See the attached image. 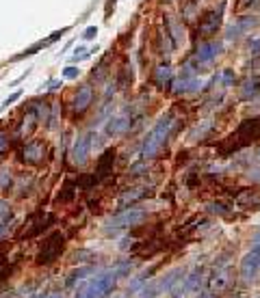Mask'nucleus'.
Returning <instances> with one entry per match:
<instances>
[{"label": "nucleus", "mask_w": 260, "mask_h": 298, "mask_svg": "<svg viewBox=\"0 0 260 298\" xmlns=\"http://www.w3.org/2000/svg\"><path fill=\"white\" fill-rule=\"evenodd\" d=\"M172 125H173V115L172 113L163 115V117L158 119V123L148 132L146 140H143V145H141V156L143 158H152V156H156V151L163 147V143L167 140L169 132H172Z\"/></svg>", "instance_id": "f03ea898"}, {"label": "nucleus", "mask_w": 260, "mask_h": 298, "mask_svg": "<svg viewBox=\"0 0 260 298\" xmlns=\"http://www.w3.org/2000/svg\"><path fill=\"white\" fill-rule=\"evenodd\" d=\"M11 231V220L9 219H4V220H0V240L4 238V236Z\"/></svg>", "instance_id": "b1692460"}, {"label": "nucleus", "mask_w": 260, "mask_h": 298, "mask_svg": "<svg viewBox=\"0 0 260 298\" xmlns=\"http://www.w3.org/2000/svg\"><path fill=\"white\" fill-rule=\"evenodd\" d=\"M254 162L260 164V149H256V154H254Z\"/></svg>", "instance_id": "7c9ffc66"}, {"label": "nucleus", "mask_w": 260, "mask_h": 298, "mask_svg": "<svg viewBox=\"0 0 260 298\" xmlns=\"http://www.w3.org/2000/svg\"><path fill=\"white\" fill-rule=\"evenodd\" d=\"M61 87V80H52V82H50V87L48 89H59Z\"/></svg>", "instance_id": "c756f323"}, {"label": "nucleus", "mask_w": 260, "mask_h": 298, "mask_svg": "<svg viewBox=\"0 0 260 298\" xmlns=\"http://www.w3.org/2000/svg\"><path fill=\"white\" fill-rule=\"evenodd\" d=\"M61 76L65 80H76L78 76H81V67H74V65H67V67H63Z\"/></svg>", "instance_id": "a211bd4d"}, {"label": "nucleus", "mask_w": 260, "mask_h": 298, "mask_svg": "<svg viewBox=\"0 0 260 298\" xmlns=\"http://www.w3.org/2000/svg\"><path fill=\"white\" fill-rule=\"evenodd\" d=\"M197 89H199L197 78H182V76H180V80L176 82V87H173L176 93H189V91H197Z\"/></svg>", "instance_id": "f8f14e48"}, {"label": "nucleus", "mask_w": 260, "mask_h": 298, "mask_svg": "<svg viewBox=\"0 0 260 298\" xmlns=\"http://www.w3.org/2000/svg\"><path fill=\"white\" fill-rule=\"evenodd\" d=\"M249 48H252L254 54L260 52V39H254V41H249Z\"/></svg>", "instance_id": "c85d7f7f"}, {"label": "nucleus", "mask_w": 260, "mask_h": 298, "mask_svg": "<svg viewBox=\"0 0 260 298\" xmlns=\"http://www.w3.org/2000/svg\"><path fill=\"white\" fill-rule=\"evenodd\" d=\"M43 158H46V145L42 143V140H31V143H26V147L22 149V160L26 164H42Z\"/></svg>", "instance_id": "423d86ee"}, {"label": "nucleus", "mask_w": 260, "mask_h": 298, "mask_svg": "<svg viewBox=\"0 0 260 298\" xmlns=\"http://www.w3.org/2000/svg\"><path fill=\"white\" fill-rule=\"evenodd\" d=\"M241 28H238V24L237 22H234L232 24V26H230L228 28V35H226V39H228V41H232V39H238V37H241Z\"/></svg>", "instance_id": "412c9836"}, {"label": "nucleus", "mask_w": 260, "mask_h": 298, "mask_svg": "<svg viewBox=\"0 0 260 298\" xmlns=\"http://www.w3.org/2000/svg\"><path fill=\"white\" fill-rule=\"evenodd\" d=\"M89 57H91L89 48H85V45H78L76 52H74V57H72V60H85V59H89Z\"/></svg>", "instance_id": "aec40b11"}, {"label": "nucleus", "mask_w": 260, "mask_h": 298, "mask_svg": "<svg viewBox=\"0 0 260 298\" xmlns=\"http://www.w3.org/2000/svg\"><path fill=\"white\" fill-rule=\"evenodd\" d=\"M219 24H221V11H211L199 20V33L202 35H213L217 33Z\"/></svg>", "instance_id": "1a4fd4ad"}, {"label": "nucleus", "mask_w": 260, "mask_h": 298, "mask_svg": "<svg viewBox=\"0 0 260 298\" xmlns=\"http://www.w3.org/2000/svg\"><path fill=\"white\" fill-rule=\"evenodd\" d=\"M226 285H228V270L215 272V277H213V281H211V287H213V290H215V292H221Z\"/></svg>", "instance_id": "4468645a"}, {"label": "nucleus", "mask_w": 260, "mask_h": 298, "mask_svg": "<svg viewBox=\"0 0 260 298\" xmlns=\"http://www.w3.org/2000/svg\"><path fill=\"white\" fill-rule=\"evenodd\" d=\"M219 52H221V43H215V41L202 43L197 48V54H195V59H197L199 63H211V60L217 57Z\"/></svg>", "instance_id": "9d476101"}, {"label": "nucleus", "mask_w": 260, "mask_h": 298, "mask_svg": "<svg viewBox=\"0 0 260 298\" xmlns=\"http://www.w3.org/2000/svg\"><path fill=\"white\" fill-rule=\"evenodd\" d=\"M172 67H169V65H161V67L156 69V82L158 84H163V82H169V80H172Z\"/></svg>", "instance_id": "f3484780"}, {"label": "nucleus", "mask_w": 260, "mask_h": 298, "mask_svg": "<svg viewBox=\"0 0 260 298\" xmlns=\"http://www.w3.org/2000/svg\"><path fill=\"white\" fill-rule=\"evenodd\" d=\"M48 298H63V296H61V294H59V292H54V294H50Z\"/></svg>", "instance_id": "2f4dec72"}, {"label": "nucleus", "mask_w": 260, "mask_h": 298, "mask_svg": "<svg viewBox=\"0 0 260 298\" xmlns=\"http://www.w3.org/2000/svg\"><path fill=\"white\" fill-rule=\"evenodd\" d=\"M130 123H132V119L128 117V115H117V117H111L107 123V128H104V132L108 136H119V134H126L130 130Z\"/></svg>", "instance_id": "6e6552de"}, {"label": "nucleus", "mask_w": 260, "mask_h": 298, "mask_svg": "<svg viewBox=\"0 0 260 298\" xmlns=\"http://www.w3.org/2000/svg\"><path fill=\"white\" fill-rule=\"evenodd\" d=\"M31 298H43V296H31Z\"/></svg>", "instance_id": "473e14b6"}, {"label": "nucleus", "mask_w": 260, "mask_h": 298, "mask_svg": "<svg viewBox=\"0 0 260 298\" xmlns=\"http://www.w3.org/2000/svg\"><path fill=\"white\" fill-rule=\"evenodd\" d=\"M7 147H9V136L4 132H0V154H2Z\"/></svg>", "instance_id": "bb28decb"}, {"label": "nucleus", "mask_w": 260, "mask_h": 298, "mask_svg": "<svg viewBox=\"0 0 260 298\" xmlns=\"http://www.w3.org/2000/svg\"><path fill=\"white\" fill-rule=\"evenodd\" d=\"M63 244H65V238H63L61 231H57V234H52L50 238H46L42 251H39V255H37V264H50V261H54L61 255Z\"/></svg>", "instance_id": "20e7f679"}, {"label": "nucleus", "mask_w": 260, "mask_h": 298, "mask_svg": "<svg viewBox=\"0 0 260 298\" xmlns=\"http://www.w3.org/2000/svg\"><path fill=\"white\" fill-rule=\"evenodd\" d=\"M91 102H93V89L81 87L76 98H74V110H76V113H83V110H87L89 106H91Z\"/></svg>", "instance_id": "9b49d317"}, {"label": "nucleus", "mask_w": 260, "mask_h": 298, "mask_svg": "<svg viewBox=\"0 0 260 298\" xmlns=\"http://www.w3.org/2000/svg\"><path fill=\"white\" fill-rule=\"evenodd\" d=\"M143 197V188H132V190H126L122 197H119V205H128V203H134L137 199Z\"/></svg>", "instance_id": "2eb2a0df"}, {"label": "nucleus", "mask_w": 260, "mask_h": 298, "mask_svg": "<svg viewBox=\"0 0 260 298\" xmlns=\"http://www.w3.org/2000/svg\"><path fill=\"white\" fill-rule=\"evenodd\" d=\"M91 154V134H81L72 147V162L76 166H85Z\"/></svg>", "instance_id": "39448f33"}, {"label": "nucleus", "mask_w": 260, "mask_h": 298, "mask_svg": "<svg viewBox=\"0 0 260 298\" xmlns=\"http://www.w3.org/2000/svg\"><path fill=\"white\" fill-rule=\"evenodd\" d=\"M260 268V229L254 236V244L249 249V253L241 259V277L243 279H254Z\"/></svg>", "instance_id": "7ed1b4c3"}, {"label": "nucleus", "mask_w": 260, "mask_h": 298, "mask_svg": "<svg viewBox=\"0 0 260 298\" xmlns=\"http://www.w3.org/2000/svg\"><path fill=\"white\" fill-rule=\"evenodd\" d=\"M9 216V203H4V201H0V219H7Z\"/></svg>", "instance_id": "cd10ccee"}, {"label": "nucleus", "mask_w": 260, "mask_h": 298, "mask_svg": "<svg viewBox=\"0 0 260 298\" xmlns=\"http://www.w3.org/2000/svg\"><path fill=\"white\" fill-rule=\"evenodd\" d=\"M20 98H22V91H16V93H11V95H9V98L7 99H4V102H2V106H0V110H4V108H7V106H11L13 102H16V99H20Z\"/></svg>", "instance_id": "4be33fe9"}, {"label": "nucleus", "mask_w": 260, "mask_h": 298, "mask_svg": "<svg viewBox=\"0 0 260 298\" xmlns=\"http://www.w3.org/2000/svg\"><path fill=\"white\" fill-rule=\"evenodd\" d=\"M128 266H119V268H111L107 272H102V275L93 277V279L85 281V283L76 290V294L74 298H104L108 294V292L115 287L117 283V279L124 275V270H126Z\"/></svg>", "instance_id": "f257e3e1"}, {"label": "nucleus", "mask_w": 260, "mask_h": 298, "mask_svg": "<svg viewBox=\"0 0 260 298\" xmlns=\"http://www.w3.org/2000/svg\"><path fill=\"white\" fill-rule=\"evenodd\" d=\"M9 188H11V173H9V169H0V190Z\"/></svg>", "instance_id": "6ab92c4d"}, {"label": "nucleus", "mask_w": 260, "mask_h": 298, "mask_svg": "<svg viewBox=\"0 0 260 298\" xmlns=\"http://www.w3.org/2000/svg\"><path fill=\"white\" fill-rule=\"evenodd\" d=\"M35 123H37V115L31 110V113L24 117V123H22V128H20V132H22V134H31L33 128H35Z\"/></svg>", "instance_id": "dca6fc26"}, {"label": "nucleus", "mask_w": 260, "mask_h": 298, "mask_svg": "<svg viewBox=\"0 0 260 298\" xmlns=\"http://www.w3.org/2000/svg\"><path fill=\"white\" fill-rule=\"evenodd\" d=\"M143 219H146V212L132 208V210H126V212H122V214H117V216H115V219L111 220V225H113V227H128V225L141 223Z\"/></svg>", "instance_id": "0eeeda50"}, {"label": "nucleus", "mask_w": 260, "mask_h": 298, "mask_svg": "<svg viewBox=\"0 0 260 298\" xmlns=\"http://www.w3.org/2000/svg\"><path fill=\"white\" fill-rule=\"evenodd\" d=\"M234 80H237L234 72H232V69H226V72H223V84H226V87H230V84H234Z\"/></svg>", "instance_id": "393cba45"}, {"label": "nucleus", "mask_w": 260, "mask_h": 298, "mask_svg": "<svg viewBox=\"0 0 260 298\" xmlns=\"http://www.w3.org/2000/svg\"><path fill=\"white\" fill-rule=\"evenodd\" d=\"M199 279H202V277H199V270H195L193 275L189 277V281H187V290H195L197 283H199Z\"/></svg>", "instance_id": "5701e85b"}, {"label": "nucleus", "mask_w": 260, "mask_h": 298, "mask_svg": "<svg viewBox=\"0 0 260 298\" xmlns=\"http://www.w3.org/2000/svg\"><path fill=\"white\" fill-rule=\"evenodd\" d=\"M260 91V80H247V82L243 84V89H241V99H252L254 95H256Z\"/></svg>", "instance_id": "ddd939ff"}, {"label": "nucleus", "mask_w": 260, "mask_h": 298, "mask_svg": "<svg viewBox=\"0 0 260 298\" xmlns=\"http://www.w3.org/2000/svg\"><path fill=\"white\" fill-rule=\"evenodd\" d=\"M96 35H98V26H87L85 28V33H83V39H96Z\"/></svg>", "instance_id": "a878e982"}]
</instances>
